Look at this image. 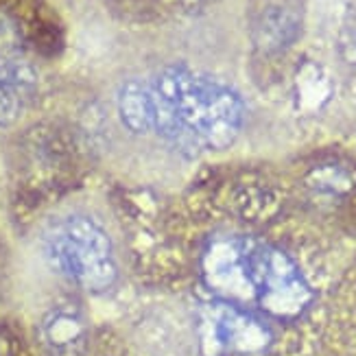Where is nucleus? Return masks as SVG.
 <instances>
[{"label": "nucleus", "mask_w": 356, "mask_h": 356, "mask_svg": "<svg viewBox=\"0 0 356 356\" xmlns=\"http://www.w3.org/2000/svg\"><path fill=\"white\" fill-rule=\"evenodd\" d=\"M201 275L219 300L282 321L304 315L315 298L296 260L254 236L212 238L201 258Z\"/></svg>", "instance_id": "nucleus-1"}, {"label": "nucleus", "mask_w": 356, "mask_h": 356, "mask_svg": "<svg viewBox=\"0 0 356 356\" xmlns=\"http://www.w3.org/2000/svg\"><path fill=\"white\" fill-rule=\"evenodd\" d=\"M171 125V145L181 153L223 151L245 125L241 95L214 76L184 66L164 68L151 79Z\"/></svg>", "instance_id": "nucleus-2"}, {"label": "nucleus", "mask_w": 356, "mask_h": 356, "mask_svg": "<svg viewBox=\"0 0 356 356\" xmlns=\"http://www.w3.org/2000/svg\"><path fill=\"white\" fill-rule=\"evenodd\" d=\"M44 262L59 277L86 293L112 291L120 277L116 245L97 216L70 212L44 227L40 238Z\"/></svg>", "instance_id": "nucleus-3"}, {"label": "nucleus", "mask_w": 356, "mask_h": 356, "mask_svg": "<svg viewBox=\"0 0 356 356\" xmlns=\"http://www.w3.org/2000/svg\"><path fill=\"white\" fill-rule=\"evenodd\" d=\"M197 339L204 356H262L273 343V330L250 308L214 300L199 306Z\"/></svg>", "instance_id": "nucleus-4"}, {"label": "nucleus", "mask_w": 356, "mask_h": 356, "mask_svg": "<svg viewBox=\"0 0 356 356\" xmlns=\"http://www.w3.org/2000/svg\"><path fill=\"white\" fill-rule=\"evenodd\" d=\"M302 9L296 0H269L256 15L254 42L262 51H280L298 40Z\"/></svg>", "instance_id": "nucleus-5"}, {"label": "nucleus", "mask_w": 356, "mask_h": 356, "mask_svg": "<svg viewBox=\"0 0 356 356\" xmlns=\"http://www.w3.org/2000/svg\"><path fill=\"white\" fill-rule=\"evenodd\" d=\"M38 76L18 59H0V127L18 122L35 95Z\"/></svg>", "instance_id": "nucleus-6"}, {"label": "nucleus", "mask_w": 356, "mask_h": 356, "mask_svg": "<svg viewBox=\"0 0 356 356\" xmlns=\"http://www.w3.org/2000/svg\"><path fill=\"white\" fill-rule=\"evenodd\" d=\"M40 332L46 348L66 356L81 348L86 339V319L74 306H55L44 315Z\"/></svg>", "instance_id": "nucleus-7"}]
</instances>
